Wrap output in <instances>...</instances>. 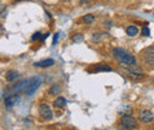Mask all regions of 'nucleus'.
<instances>
[{
  "label": "nucleus",
  "instance_id": "obj_14",
  "mask_svg": "<svg viewBox=\"0 0 154 130\" xmlns=\"http://www.w3.org/2000/svg\"><path fill=\"white\" fill-rule=\"evenodd\" d=\"M94 20H95V16H94V14H85V16L83 17V21H84L85 24H88V25L93 24Z\"/></svg>",
  "mask_w": 154,
  "mask_h": 130
},
{
  "label": "nucleus",
  "instance_id": "obj_18",
  "mask_svg": "<svg viewBox=\"0 0 154 130\" xmlns=\"http://www.w3.org/2000/svg\"><path fill=\"white\" fill-rule=\"evenodd\" d=\"M40 36H42V33H40V32H36V33L32 36L31 40H32V41H36L37 39H40V40H42V37H40Z\"/></svg>",
  "mask_w": 154,
  "mask_h": 130
},
{
  "label": "nucleus",
  "instance_id": "obj_13",
  "mask_svg": "<svg viewBox=\"0 0 154 130\" xmlns=\"http://www.w3.org/2000/svg\"><path fill=\"white\" fill-rule=\"evenodd\" d=\"M19 77V74L17 72V71H8L7 74H6V80L7 82H13V80H16L17 78Z\"/></svg>",
  "mask_w": 154,
  "mask_h": 130
},
{
  "label": "nucleus",
  "instance_id": "obj_17",
  "mask_svg": "<svg viewBox=\"0 0 154 130\" xmlns=\"http://www.w3.org/2000/svg\"><path fill=\"white\" fill-rule=\"evenodd\" d=\"M82 39H83V36H82V35H79V33H77V35H74V37H72V40H74V41H76V43L81 41Z\"/></svg>",
  "mask_w": 154,
  "mask_h": 130
},
{
  "label": "nucleus",
  "instance_id": "obj_2",
  "mask_svg": "<svg viewBox=\"0 0 154 130\" xmlns=\"http://www.w3.org/2000/svg\"><path fill=\"white\" fill-rule=\"evenodd\" d=\"M40 83H42V79L39 77H31L30 79H27V85H26V88L24 90L25 93L27 96H32L40 86Z\"/></svg>",
  "mask_w": 154,
  "mask_h": 130
},
{
  "label": "nucleus",
  "instance_id": "obj_5",
  "mask_svg": "<svg viewBox=\"0 0 154 130\" xmlns=\"http://www.w3.org/2000/svg\"><path fill=\"white\" fill-rule=\"evenodd\" d=\"M141 57L143 58L145 63L148 65V66H154V45L145 49L141 53Z\"/></svg>",
  "mask_w": 154,
  "mask_h": 130
},
{
  "label": "nucleus",
  "instance_id": "obj_20",
  "mask_svg": "<svg viewBox=\"0 0 154 130\" xmlns=\"http://www.w3.org/2000/svg\"><path fill=\"white\" fill-rule=\"evenodd\" d=\"M16 1H23V0H16Z\"/></svg>",
  "mask_w": 154,
  "mask_h": 130
},
{
  "label": "nucleus",
  "instance_id": "obj_7",
  "mask_svg": "<svg viewBox=\"0 0 154 130\" xmlns=\"http://www.w3.org/2000/svg\"><path fill=\"white\" fill-rule=\"evenodd\" d=\"M154 119V116L152 111L145 109V110H141L139 111V121H141L142 123H151Z\"/></svg>",
  "mask_w": 154,
  "mask_h": 130
},
{
  "label": "nucleus",
  "instance_id": "obj_4",
  "mask_svg": "<svg viewBox=\"0 0 154 130\" xmlns=\"http://www.w3.org/2000/svg\"><path fill=\"white\" fill-rule=\"evenodd\" d=\"M123 71L126 72V74H128V76H129L131 78H133V79H140V78L143 77V71H142L139 66H136V65L127 66V68L123 69Z\"/></svg>",
  "mask_w": 154,
  "mask_h": 130
},
{
  "label": "nucleus",
  "instance_id": "obj_10",
  "mask_svg": "<svg viewBox=\"0 0 154 130\" xmlns=\"http://www.w3.org/2000/svg\"><path fill=\"white\" fill-rule=\"evenodd\" d=\"M102 71H112V68L107 64H97L94 66V70L89 72H102Z\"/></svg>",
  "mask_w": 154,
  "mask_h": 130
},
{
  "label": "nucleus",
  "instance_id": "obj_16",
  "mask_svg": "<svg viewBox=\"0 0 154 130\" xmlns=\"http://www.w3.org/2000/svg\"><path fill=\"white\" fill-rule=\"evenodd\" d=\"M141 35H142V36H145V37H148V36L151 35L148 26H143V27H142V30H141Z\"/></svg>",
  "mask_w": 154,
  "mask_h": 130
},
{
  "label": "nucleus",
  "instance_id": "obj_6",
  "mask_svg": "<svg viewBox=\"0 0 154 130\" xmlns=\"http://www.w3.org/2000/svg\"><path fill=\"white\" fill-rule=\"evenodd\" d=\"M38 113L39 116L45 121L52 118V111H51V109L48 104H40L38 108Z\"/></svg>",
  "mask_w": 154,
  "mask_h": 130
},
{
  "label": "nucleus",
  "instance_id": "obj_11",
  "mask_svg": "<svg viewBox=\"0 0 154 130\" xmlns=\"http://www.w3.org/2000/svg\"><path fill=\"white\" fill-rule=\"evenodd\" d=\"M66 105V99L64 97H57L56 101L54 102V107L57 109H63Z\"/></svg>",
  "mask_w": 154,
  "mask_h": 130
},
{
  "label": "nucleus",
  "instance_id": "obj_8",
  "mask_svg": "<svg viewBox=\"0 0 154 130\" xmlns=\"http://www.w3.org/2000/svg\"><path fill=\"white\" fill-rule=\"evenodd\" d=\"M20 101V96L18 93H13V95H10L5 98V105L6 108H12L14 104H17Z\"/></svg>",
  "mask_w": 154,
  "mask_h": 130
},
{
  "label": "nucleus",
  "instance_id": "obj_12",
  "mask_svg": "<svg viewBox=\"0 0 154 130\" xmlns=\"http://www.w3.org/2000/svg\"><path fill=\"white\" fill-rule=\"evenodd\" d=\"M126 33L129 36V37H135L137 33H139V29L134 26V25H129V26H127V29H126Z\"/></svg>",
  "mask_w": 154,
  "mask_h": 130
},
{
  "label": "nucleus",
  "instance_id": "obj_9",
  "mask_svg": "<svg viewBox=\"0 0 154 130\" xmlns=\"http://www.w3.org/2000/svg\"><path fill=\"white\" fill-rule=\"evenodd\" d=\"M54 65H55V60L51 59V58L35 63V66H37V68H50V66H54Z\"/></svg>",
  "mask_w": 154,
  "mask_h": 130
},
{
  "label": "nucleus",
  "instance_id": "obj_3",
  "mask_svg": "<svg viewBox=\"0 0 154 130\" xmlns=\"http://www.w3.org/2000/svg\"><path fill=\"white\" fill-rule=\"evenodd\" d=\"M120 123H121V125L123 127V129H126V130L135 129V128L137 127V121L135 119L133 116H131V115H125V116H122Z\"/></svg>",
  "mask_w": 154,
  "mask_h": 130
},
{
  "label": "nucleus",
  "instance_id": "obj_15",
  "mask_svg": "<svg viewBox=\"0 0 154 130\" xmlns=\"http://www.w3.org/2000/svg\"><path fill=\"white\" fill-rule=\"evenodd\" d=\"M59 90H60L59 85H54V86H51V88H50L49 93H50V95H56V93L59 92Z\"/></svg>",
  "mask_w": 154,
  "mask_h": 130
},
{
  "label": "nucleus",
  "instance_id": "obj_19",
  "mask_svg": "<svg viewBox=\"0 0 154 130\" xmlns=\"http://www.w3.org/2000/svg\"><path fill=\"white\" fill-rule=\"evenodd\" d=\"M58 36H59L58 33L55 35V37H54V41H52V45H56V43L58 41Z\"/></svg>",
  "mask_w": 154,
  "mask_h": 130
},
{
  "label": "nucleus",
  "instance_id": "obj_1",
  "mask_svg": "<svg viewBox=\"0 0 154 130\" xmlns=\"http://www.w3.org/2000/svg\"><path fill=\"white\" fill-rule=\"evenodd\" d=\"M113 56L122 65H126V66L136 65V58L122 47H114L113 49Z\"/></svg>",
  "mask_w": 154,
  "mask_h": 130
}]
</instances>
